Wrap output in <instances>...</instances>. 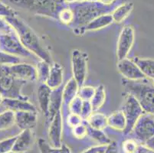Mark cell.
Segmentation results:
<instances>
[{
	"instance_id": "cell-30",
	"label": "cell",
	"mask_w": 154,
	"mask_h": 153,
	"mask_svg": "<svg viewBox=\"0 0 154 153\" xmlns=\"http://www.w3.org/2000/svg\"><path fill=\"white\" fill-rule=\"evenodd\" d=\"M83 103L84 100L82 98H80L78 96H77L76 97L74 98V99L70 102L69 104H68L70 113L76 114L81 116L82 107H83Z\"/></svg>"
},
{
	"instance_id": "cell-41",
	"label": "cell",
	"mask_w": 154,
	"mask_h": 153,
	"mask_svg": "<svg viewBox=\"0 0 154 153\" xmlns=\"http://www.w3.org/2000/svg\"><path fill=\"white\" fill-rule=\"evenodd\" d=\"M134 153H154V150L146 145H138Z\"/></svg>"
},
{
	"instance_id": "cell-17",
	"label": "cell",
	"mask_w": 154,
	"mask_h": 153,
	"mask_svg": "<svg viewBox=\"0 0 154 153\" xmlns=\"http://www.w3.org/2000/svg\"><path fill=\"white\" fill-rule=\"evenodd\" d=\"M62 103V89L60 87L58 89L52 90L51 98H50L49 106H48V113L46 117L47 121L51 122L53 120L56 113L61 110Z\"/></svg>"
},
{
	"instance_id": "cell-26",
	"label": "cell",
	"mask_w": 154,
	"mask_h": 153,
	"mask_svg": "<svg viewBox=\"0 0 154 153\" xmlns=\"http://www.w3.org/2000/svg\"><path fill=\"white\" fill-rule=\"evenodd\" d=\"M49 63L45 61H40L36 66V72H37V80L41 84H45L50 73Z\"/></svg>"
},
{
	"instance_id": "cell-4",
	"label": "cell",
	"mask_w": 154,
	"mask_h": 153,
	"mask_svg": "<svg viewBox=\"0 0 154 153\" xmlns=\"http://www.w3.org/2000/svg\"><path fill=\"white\" fill-rule=\"evenodd\" d=\"M71 5L73 7L68 5L71 7L75 15L73 23L76 24L78 27H82V29L99 15L109 13V9H110V5H105L100 2H91L85 1Z\"/></svg>"
},
{
	"instance_id": "cell-21",
	"label": "cell",
	"mask_w": 154,
	"mask_h": 153,
	"mask_svg": "<svg viewBox=\"0 0 154 153\" xmlns=\"http://www.w3.org/2000/svg\"><path fill=\"white\" fill-rule=\"evenodd\" d=\"M78 83L74 78H71L67 82L64 88H62V100L64 104L68 105L71 100L78 96Z\"/></svg>"
},
{
	"instance_id": "cell-16",
	"label": "cell",
	"mask_w": 154,
	"mask_h": 153,
	"mask_svg": "<svg viewBox=\"0 0 154 153\" xmlns=\"http://www.w3.org/2000/svg\"><path fill=\"white\" fill-rule=\"evenodd\" d=\"M51 92L52 90L46 84H40L38 88L37 96L39 108L45 117H47L48 113V106H49Z\"/></svg>"
},
{
	"instance_id": "cell-13",
	"label": "cell",
	"mask_w": 154,
	"mask_h": 153,
	"mask_svg": "<svg viewBox=\"0 0 154 153\" xmlns=\"http://www.w3.org/2000/svg\"><path fill=\"white\" fill-rule=\"evenodd\" d=\"M37 113L32 111L15 112V124L21 130L34 129L37 124Z\"/></svg>"
},
{
	"instance_id": "cell-2",
	"label": "cell",
	"mask_w": 154,
	"mask_h": 153,
	"mask_svg": "<svg viewBox=\"0 0 154 153\" xmlns=\"http://www.w3.org/2000/svg\"><path fill=\"white\" fill-rule=\"evenodd\" d=\"M126 93L132 94L140 104L146 113L154 115V85L144 80H123Z\"/></svg>"
},
{
	"instance_id": "cell-25",
	"label": "cell",
	"mask_w": 154,
	"mask_h": 153,
	"mask_svg": "<svg viewBox=\"0 0 154 153\" xmlns=\"http://www.w3.org/2000/svg\"><path fill=\"white\" fill-rule=\"evenodd\" d=\"M105 99H106V93H105L104 87L103 85H100L95 88L94 94L90 100L93 112H96L100 108H101L104 103Z\"/></svg>"
},
{
	"instance_id": "cell-33",
	"label": "cell",
	"mask_w": 154,
	"mask_h": 153,
	"mask_svg": "<svg viewBox=\"0 0 154 153\" xmlns=\"http://www.w3.org/2000/svg\"><path fill=\"white\" fill-rule=\"evenodd\" d=\"M72 133L73 136L77 139H84L87 136V135L88 134V126H85L83 123L78 125V126H75L72 128Z\"/></svg>"
},
{
	"instance_id": "cell-9",
	"label": "cell",
	"mask_w": 154,
	"mask_h": 153,
	"mask_svg": "<svg viewBox=\"0 0 154 153\" xmlns=\"http://www.w3.org/2000/svg\"><path fill=\"white\" fill-rule=\"evenodd\" d=\"M135 39V32L132 26L126 25L119 35L117 44V57L118 61L127 58Z\"/></svg>"
},
{
	"instance_id": "cell-7",
	"label": "cell",
	"mask_w": 154,
	"mask_h": 153,
	"mask_svg": "<svg viewBox=\"0 0 154 153\" xmlns=\"http://www.w3.org/2000/svg\"><path fill=\"white\" fill-rule=\"evenodd\" d=\"M71 68L73 78L82 87L86 80L88 72V54L82 50L75 49L71 52Z\"/></svg>"
},
{
	"instance_id": "cell-39",
	"label": "cell",
	"mask_w": 154,
	"mask_h": 153,
	"mask_svg": "<svg viewBox=\"0 0 154 153\" xmlns=\"http://www.w3.org/2000/svg\"><path fill=\"white\" fill-rule=\"evenodd\" d=\"M104 153H118V146L116 142L111 141L107 145Z\"/></svg>"
},
{
	"instance_id": "cell-3",
	"label": "cell",
	"mask_w": 154,
	"mask_h": 153,
	"mask_svg": "<svg viewBox=\"0 0 154 153\" xmlns=\"http://www.w3.org/2000/svg\"><path fill=\"white\" fill-rule=\"evenodd\" d=\"M11 3L35 15L58 19V13L68 5L62 0H9Z\"/></svg>"
},
{
	"instance_id": "cell-28",
	"label": "cell",
	"mask_w": 154,
	"mask_h": 153,
	"mask_svg": "<svg viewBox=\"0 0 154 153\" xmlns=\"http://www.w3.org/2000/svg\"><path fill=\"white\" fill-rule=\"evenodd\" d=\"M15 124V112L6 109L0 113V130H6Z\"/></svg>"
},
{
	"instance_id": "cell-40",
	"label": "cell",
	"mask_w": 154,
	"mask_h": 153,
	"mask_svg": "<svg viewBox=\"0 0 154 153\" xmlns=\"http://www.w3.org/2000/svg\"><path fill=\"white\" fill-rule=\"evenodd\" d=\"M107 145H97V146L91 147V148H88V149L85 150L82 153H99L100 151H104L106 149Z\"/></svg>"
},
{
	"instance_id": "cell-11",
	"label": "cell",
	"mask_w": 154,
	"mask_h": 153,
	"mask_svg": "<svg viewBox=\"0 0 154 153\" xmlns=\"http://www.w3.org/2000/svg\"><path fill=\"white\" fill-rule=\"evenodd\" d=\"M117 69L124 79L130 81H140L146 79V76L133 60L124 58L118 61Z\"/></svg>"
},
{
	"instance_id": "cell-34",
	"label": "cell",
	"mask_w": 154,
	"mask_h": 153,
	"mask_svg": "<svg viewBox=\"0 0 154 153\" xmlns=\"http://www.w3.org/2000/svg\"><path fill=\"white\" fill-rule=\"evenodd\" d=\"M15 139L16 136H13L0 141V153H7L12 151Z\"/></svg>"
},
{
	"instance_id": "cell-20",
	"label": "cell",
	"mask_w": 154,
	"mask_h": 153,
	"mask_svg": "<svg viewBox=\"0 0 154 153\" xmlns=\"http://www.w3.org/2000/svg\"><path fill=\"white\" fill-rule=\"evenodd\" d=\"M133 61L140 67L146 78L154 81V59L135 57Z\"/></svg>"
},
{
	"instance_id": "cell-37",
	"label": "cell",
	"mask_w": 154,
	"mask_h": 153,
	"mask_svg": "<svg viewBox=\"0 0 154 153\" xmlns=\"http://www.w3.org/2000/svg\"><path fill=\"white\" fill-rule=\"evenodd\" d=\"M82 120H83V119L81 116L76 114H73V113H70L68 116V119H67L68 124L71 126V128L81 124L82 123Z\"/></svg>"
},
{
	"instance_id": "cell-10",
	"label": "cell",
	"mask_w": 154,
	"mask_h": 153,
	"mask_svg": "<svg viewBox=\"0 0 154 153\" xmlns=\"http://www.w3.org/2000/svg\"><path fill=\"white\" fill-rule=\"evenodd\" d=\"M7 72L16 79L24 81H34L37 80L36 67L29 64H18L5 65Z\"/></svg>"
},
{
	"instance_id": "cell-32",
	"label": "cell",
	"mask_w": 154,
	"mask_h": 153,
	"mask_svg": "<svg viewBox=\"0 0 154 153\" xmlns=\"http://www.w3.org/2000/svg\"><path fill=\"white\" fill-rule=\"evenodd\" d=\"M95 92V88L91 87H83L79 88V90L78 93V96L80 98H82L83 100L90 101L91 98L93 97Z\"/></svg>"
},
{
	"instance_id": "cell-29",
	"label": "cell",
	"mask_w": 154,
	"mask_h": 153,
	"mask_svg": "<svg viewBox=\"0 0 154 153\" xmlns=\"http://www.w3.org/2000/svg\"><path fill=\"white\" fill-rule=\"evenodd\" d=\"M58 19L64 25H70V24L74 22L75 15H74V12L69 5L62 8L60 11V12L58 13Z\"/></svg>"
},
{
	"instance_id": "cell-45",
	"label": "cell",
	"mask_w": 154,
	"mask_h": 153,
	"mask_svg": "<svg viewBox=\"0 0 154 153\" xmlns=\"http://www.w3.org/2000/svg\"><path fill=\"white\" fill-rule=\"evenodd\" d=\"M63 2H64L67 5H71V4L79 2V0H62Z\"/></svg>"
},
{
	"instance_id": "cell-50",
	"label": "cell",
	"mask_w": 154,
	"mask_h": 153,
	"mask_svg": "<svg viewBox=\"0 0 154 153\" xmlns=\"http://www.w3.org/2000/svg\"><path fill=\"white\" fill-rule=\"evenodd\" d=\"M152 84H153V85H154V81H152Z\"/></svg>"
},
{
	"instance_id": "cell-46",
	"label": "cell",
	"mask_w": 154,
	"mask_h": 153,
	"mask_svg": "<svg viewBox=\"0 0 154 153\" xmlns=\"http://www.w3.org/2000/svg\"><path fill=\"white\" fill-rule=\"evenodd\" d=\"M88 2H99L100 0H87Z\"/></svg>"
},
{
	"instance_id": "cell-18",
	"label": "cell",
	"mask_w": 154,
	"mask_h": 153,
	"mask_svg": "<svg viewBox=\"0 0 154 153\" xmlns=\"http://www.w3.org/2000/svg\"><path fill=\"white\" fill-rule=\"evenodd\" d=\"M63 81V68L58 63H54L51 66L49 76L45 84L51 90L61 87Z\"/></svg>"
},
{
	"instance_id": "cell-27",
	"label": "cell",
	"mask_w": 154,
	"mask_h": 153,
	"mask_svg": "<svg viewBox=\"0 0 154 153\" xmlns=\"http://www.w3.org/2000/svg\"><path fill=\"white\" fill-rule=\"evenodd\" d=\"M88 135L94 140L98 143L100 145H107L111 142V140L107 137V136L103 132V130H99L94 129L91 126H88Z\"/></svg>"
},
{
	"instance_id": "cell-19",
	"label": "cell",
	"mask_w": 154,
	"mask_h": 153,
	"mask_svg": "<svg viewBox=\"0 0 154 153\" xmlns=\"http://www.w3.org/2000/svg\"><path fill=\"white\" fill-rule=\"evenodd\" d=\"M113 22V17H112L111 13H107L103 14L94 19L90 22L88 25H86L85 27L83 28L84 32H88V31H97L99 29H103L110 25H111Z\"/></svg>"
},
{
	"instance_id": "cell-44",
	"label": "cell",
	"mask_w": 154,
	"mask_h": 153,
	"mask_svg": "<svg viewBox=\"0 0 154 153\" xmlns=\"http://www.w3.org/2000/svg\"><path fill=\"white\" fill-rule=\"evenodd\" d=\"M116 0H100V2L105 5H111Z\"/></svg>"
},
{
	"instance_id": "cell-48",
	"label": "cell",
	"mask_w": 154,
	"mask_h": 153,
	"mask_svg": "<svg viewBox=\"0 0 154 153\" xmlns=\"http://www.w3.org/2000/svg\"><path fill=\"white\" fill-rule=\"evenodd\" d=\"M7 153H18V152H15V151H9V152H7Z\"/></svg>"
},
{
	"instance_id": "cell-12",
	"label": "cell",
	"mask_w": 154,
	"mask_h": 153,
	"mask_svg": "<svg viewBox=\"0 0 154 153\" xmlns=\"http://www.w3.org/2000/svg\"><path fill=\"white\" fill-rule=\"evenodd\" d=\"M63 130V120L62 113L61 110L56 113L53 120L50 123L48 129V138L50 141V145L52 148H60L62 145L61 139H62Z\"/></svg>"
},
{
	"instance_id": "cell-6",
	"label": "cell",
	"mask_w": 154,
	"mask_h": 153,
	"mask_svg": "<svg viewBox=\"0 0 154 153\" xmlns=\"http://www.w3.org/2000/svg\"><path fill=\"white\" fill-rule=\"evenodd\" d=\"M120 110L124 113L126 119V128L123 133L125 135L129 134L132 133L136 123L139 120V118L145 113V112L137 99L128 93H126Z\"/></svg>"
},
{
	"instance_id": "cell-15",
	"label": "cell",
	"mask_w": 154,
	"mask_h": 153,
	"mask_svg": "<svg viewBox=\"0 0 154 153\" xmlns=\"http://www.w3.org/2000/svg\"><path fill=\"white\" fill-rule=\"evenodd\" d=\"M2 105L7 107V109L13 112L18 111H32L36 112V108L32 105L29 100H23L19 99H11V98H3L2 100Z\"/></svg>"
},
{
	"instance_id": "cell-22",
	"label": "cell",
	"mask_w": 154,
	"mask_h": 153,
	"mask_svg": "<svg viewBox=\"0 0 154 153\" xmlns=\"http://www.w3.org/2000/svg\"><path fill=\"white\" fill-rule=\"evenodd\" d=\"M133 8H134V4L129 2L122 3L114 8L111 12L113 22H116V23L122 22L131 14Z\"/></svg>"
},
{
	"instance_id": "cell-8",
	"label": "cell",
	"mask_w": 154,
	"mask_h": 153,
	"mask_svg": "<svg viewBox=\"0 0 154 153\" xmlns=\"http://www.w3.org/2000/svg\"><path fill=\"white\" fill-rule=\"evenodd\" d=\"M134 136L145 144L154 136V115L144 113L137 120L133 129Z\"/></svg>"
},
{
	"instance_id": "cell-35",
	"label": "cell",
	"mask_w": 154,
	"mask_h": 153,
	"mask_svg": "<svg viewBox=\"0 0 154 153\" xmlns=\"http://www.w3.org/2000/svg\"><path fill=\"white\" fill-rule=\"evenodd\" d=\"M17 15V13L14 9L6 4L0 2V17L2 18H10Z\"/></svg>"
},
{
	"instance_id": "cell-14",
	"label": "cell",
	"mask_w": 154,
	"mask_h": 153,
	"mask_svg": "<svg viewBox=\"0 0 154 153\" xmlns=\"http://www.w3.org/2000/svg\"><path fill=\"white\" fill-rule=\"evenodd\" d=\"M34 136L31 130H25L16 136L12 151L18 153H24L29 151L34 144Z\"/></svg>"
},
{
	"instance_id": "cell-49",
	"label": "cell",
	"mask_w": 154,
	"mask_h": 153,
	"mask_svg": "<svg viewBox=\"0 0 154 153\" xmlns=\"http://www.w3.org/2000/svg\"><path fill=\"white\" fill-rule=\"evenodd\" d=\"M104 151H100V152H99V153H104Z\"/></svg>"
},
{
	"instance_id": "cell-36",
	"label": "cell",
	"mask_w": 154,
	"mask_h": 153,
	"mask_svg": "<svg viewBox=\"0 0 154 153\" xmlns=\"http://www.w3.org/2000/svg\"><path fill=\"white\" fill-rule=\"evenodd\" d=\"M138 144L134 139H127L123 142V151L124 153H134L137 149Z\"/></svg>"
},
{
	"instance_id": "cell-23",
	"label": "cell",
	"mask_w": 154,
	"mask_h": 153,
	"mask_svg": "<svg viewBox=\"0 0 154 153\" xmlns=\"http://www.w3.org/2000/svg\"><path fill=\"white\" fill-rule=\"evenodd\" d=\"M107 126L113 130L124 132L126 128V119L121 110H117L107 117Z\"/></svg>"
},
{
	"instance_id": "cell-1",
	"label": "cell",
	"mask_w": 154,
	"mask_h": 153,
	"mask_svg": "<svg viewBox=\"0 0 154 153\" xmlns=\"http://www.w3.org/2000/svg\"><path fill=\"white\" fill-rule=\"evenodd\" d=\"M6 21L11 25L17 34L21 44L29 52H33L42 61L51 64L52 62L50 54L42 46L41 41L37 34L32 30L26 22L16 15L10 18H6Z\"/></svg>"
},
{
	"instance_id": "cell-47",
	"label": "cell",
	"mask_w": 154,
	"mask_h": 153,
	"mask_svg": "<svg viewBox=\"0 0 154 153\" xmlns=\"http://www.w3.org/2000/svg\"><path fill=\"white\" fill-rule=\"evenodd\" d=\"M2 99H3V97H2V95H1V93H0V104L2 103Z\"/></svg>"
},
{
	"instance_id": "cell-5",
	"label": "cell",
	"mask_w": 154,
	"mask_h": 153,
	"mask_svg": "<svg viewBox=\"0 0 154 153\" xmlns=\"http://www.w3.org/2000/svg\"><path fill=\"white\" fill-rule=\"evenodd\" d=\"M26 81L19 80L7 72L5 65H0V93L3 98L28 100L27 96L21 93Z\"/></svg>"
},
{
	"instance_id": "cell-31",
	"label": "cell",
	"mask_w": 154,
	"mask_h": 153,
	"mask_svg": "<svg viewBox=\"0 0 154 153\" xmlns=\"http://www.w3.org/2000/svg\"><path fill=\"white\" fill-rule=\"evenodd\" d=\"M20 62L19 57L8 54L0 50V65H10Z\"/></svg>"
},
{
	"instance_id": "cell-38",
	"label": "cell",
	"mask_w": 154,
	"mask_h": 153,
	"mask_svg": "<svg viewBox=\"0 0 154 153\" xmlns=\"http://www.w3.org/2000/svg\"><path fill=\"white\" fill-rule=\"evenodd\" d=\"M38 145L39 151L41 153H52L51 146L44 139H39L38 141Z\"/></svg>"
},
{
	"instance_id": "cell-42",
	"label": "cell",
	"mask_w": 154,
	"mask_h": 153,
	"mask_svg": "<svg viewBox=\"0 0 154 153\" xmlns=\"http://www.w3.org/2000/svg\"><path fill=\"white\" fill-rule=\"evenodd\" d=\"M52 153H71L69 147L67 146L65 144H62L60 148H52L51 147Z\"/></svg>"
},
{
	"instance_id": "cell-43",
	"label": "cell",
	"mask_w": 154,
	"mask_h": 153,
	"mask_svg": "<svg viewBox=\"0 0 154 153\" xmlns=\"http://www.w3.org/2000/svg\"><path fill=\"white\" fill-rule=\"evenodd\" d=\"M145 145L146 146H148L149 148H152V149L154 150V136L152 138H151L149 141H147L145 143Z\"/></svg>"
},
{
	"instance_id": "cell-24",
	"label": "cell",
	"mask_w": 154,
	"mask_h": 153,
	"mask_svg": "<svg viewBox=\"0 0 154 153\" xmlns=\"http://www.w3.org/2000/svg\"><path fill=\"white\" fill-rule=\"evenodd\" d=\"M87 121L88 126L96 130H103L107 126V117L103 113H92Z\"/></svg>"
}]
</instances>
